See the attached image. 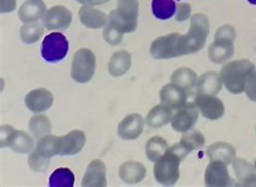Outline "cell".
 Returning a JSON list of instances; mask_svg holds the SVG:
<instances>
[{
  "label": "cell",
  "instance_id": "obj_4",
  "mask_svg": "<svg viewBox=\"0 0 256 187\" xmlns=\"http://www.w3.org/2000/svg\"><path fill=\"white\" fill-rule=\"evenodd\" d=\"M138 0H117V9L108 16V22L121 32H132L138 28Z\"/></svg>",
  "mask_w": 256,
  "mask_h": 187
},
{
  "label": "cell",
  "instance_id": "obj_10",
  "mask_svg": "<svg viewBox=\"0 0 256 187\" xmlns=\"http://www.w3.org/2000/svg\"><path fill=\"white\" fill-rule=\"evenodd\" d=\"M86 144V134L82 130H72L63 136L56 138L58 156H72L82 152Z\"/></svg>",
  "mask_w": 256,
  "mask_h": 187
},
{
  "label": "cell",
  "instance_id": "obj_42",
  "mask_svg": "<svg viewBox=\"0 0 256 187\" xmlns=\"http://www.w3.org/2000/svg\"><path fill=\"white\" fill-rule=\"evenodd\" d=\"M255 166H256V164H255Z\"/></svg>",
  "mask_w": 256,
  "mask_h": 187
},
{
  "label": "cell",
  "instance_id": "obj_1",
  "mask_svg": "<svg viewBox=\"0 0 256 187\" xmlns=\"http://www.w3.org/2000/svg\"><path fill=\"white\" fill-rule=\"evenodd\" d=\"M190 152H187L180 143L166 150L154 166V176L156 181L166 186L174 185L180 178V164Z\"/></svg>",
  "mask_w": 256,
  "mask_h": 187
},
{
  "label": "cell",
  "instance_id": "obj_27",
  "mask_svg": "<svg viewBox=\"0 0 256 187\" xmlns=\"http://www.w3.org/2000/svg\"><path fill=\"white\" fill-rule=\"evenodd\" d=\"M171 84H176L186 91H190L194 86H197L198 77L192 70L187 68H182L175 70L171 76Z\"/></svg>",
  "mask_w": 256,
  "mask_h": 187
},
{
  "label": "cell",
  "instance_id": "obj_21",
  "mask_svg": "<svg viewBox=\"0 0 256 187\" xmlns=\"http://www.w3.org/2000/svg\"><path fill=\"white\" fill-rule=\"evenodd\" d=\"M120 178L126 184H136L142 182L146 176V168L138 162H126L120 166Z\"/></svg>",
  "mask_w": 256,
  "mask_h": 187
},
{
  "label": "cell",
  "instance_id": "obj_37",
  "mask_svg": "<svg viewBox=\"0 0 256 187\" xmlns=\"http://www.w3.org/2000/svg\"><path fill=\"white\" fill-rule=\"evenodd\" d=\"M246 96L253 102H256V72L248 79V82L246 86Z\"/></svg>",
  "mask_w": 256,
  "mask_h": 187
},
{
  "label": "cell",
  "instance_id": "obj_12",
  "mask_svg": "<svg viewBox=\"0 0 256 187\" xmlns=\"http://www.w3.org/2000/svg\"><path fill=\"white\" fill-rule=\"evenodd\" d=\"M194 105L206 119L218 120L224 116V103L215 96L198 93L197 96L194 98Z\"/></svg>",
  "mask_w": 256,
  "mask_h": 187
},
{
  "label": "cell",
  "instance_id": "obj_36",
  "mask_svg": "<svg viewBox=\"0 0 256 187\" xmlns=\"http://www.w3.org/2000/svg\"><path fill=\"white\" fill-rule=\"evenodd\" d=\"M176 20L178 22H184L190 16L192 13V6L190 4H178L176 6Z\"/></svg>",
  "mask_w": 256,
  "mask_h": 187
},
{
  "label": "cell",
  "instance_id": "obj_34",
  "mask_svg": "<svg viewBox=\"0 0 256 187\" xmlns=\"http://www.w3.org/2000/svg\"><path fill=\"white\" fill-rule=\"evenodd\" d=\"M28 164L30 166V169L35 172L44 173L49 169L50 159L44 157L35 150H32L28 156Z\"/></svg>",
  "mask_w": 256,
  "mask_h": 187
},
{
  "label": "cell",
  "instance_id": "obj_7",
  "mask_svg": "<svg viewBox=\"0 0 256 187\" xmlns=\"http://www.w3.org/2000/svg\"><path fill=\"white\" fill-rule=\"evenodd\" d=\"M210 34V22L206 14L197 13L192 16L190 32L185 35L187 54L200 51Z\"/></svg>",
  "mask_w": 256,
  "mask_h": 187
},
{
  "label": "cell",
  "instance_id": "obj_26",
  "mask_svg": "<svg viewBox=\"0 0 256 187\" xmlns=\"http://www.w3.org/2000/svg\"><path fill=\"white\" fill-rule=\"evenodd\" d=\"M131 68V56L124 50L114 52L108 63V72L112 77L124 76Z\"/></svg>",
  "mask_w": 256,
  "mask_h": 187
},
{
  "label": "cell",
  "instance_id": "obj_30",
  "mask_svg": "<svg viewBox=\"0 0 256 187\" xmlns=\"http://www.w3.org/2000/svg\"><path fill=\"white\" fill-rule=\"evenodd\" d=\"M168 148H169V145L164 138L154 136L150 138V141L146 144V156L150 162H156L161 156L164 155Z\"/></svg>",
  "mask_w": 256,
  "mask_h": 187
},
{
  "label": "cell",
  "instance_id": "obj_41",
  "mask_svg": "<svg viewBox=\"0 0 256 187\" xmlns=\"http://www.w3.org/2000/svg\"><path fill=\"white\" fill-rule=\"evenodd\" d=\"M178 2H180V0H178Z\"/></svg>",
  "mask_w": 256,
  "mask_h": 187
},
{
  "label": "cell",
  "instance_id": "obj_13",
  "mask_svg": "<svg viewBox=\"0 0 256 187\" xmlns=\"http://www.w3.org/2000/svg\"><path fill=\"white\" fill-rule=\"evenodd\" d=\"M199 118V110L194 103H186L178 110L171 119L172 128L176 132L184 133L194 128Z\"/></svg>",
  "mask_w": 256,
  "mask_h": 187
},
{
  "label": "cell",
  "instance_id": "obj_40",
  "mask_svg": "<svg viewBox=\"0 0 256 187\" xmlns=\"http://www.w3.org/2000/svg\"><path fill=\"white\" fill-rule=\"evenodd\" d=\"M248 2H250L251 4H255L256 6V0H248Z\"/></svg>",
  "mask_w": 256,
  "mask_h": 187
},
{
  "label": "cell",
  "instance_id": "obj_23",
  "mask_svg": "<svg viewBox=\"0 0 256 187\" xmlns=\"http://www.w3.org/2000/svg\"><path fill=\"white\" fill-rule=\"evenodd\" d=\"M222 80L220 74L216 72H206L198 79L197 90L198 93H204V94L216 96L222 90Z\"/></svg>",
  "mask_w": 256,
  "mask_h": 187
},
{
  "label": "cell",
  "instance_id": "obj_20",
  "mask_svg": "<svg viewBox=\"0 0 256 187\" xmlns=\"http://www.w3.org/2000/svg\"><path fill=\"white\" fill-rule=\"evenodd\" d=\"M46 4L42 0H26L18 10V18L23 23H34L44 18Z\"/></svg>",
  "mask_w": 256,
  "mask_h": 187
},
{
  "label": "cell",
  "instance_id": "obj_28",
  "mask_svg": "<svg viewBox=\"0 0 256 187\" xmlns=\"http://www.w3.org/2000/svg\"><path fill=\"white\" fill-rule=\"evenodd\" d=\"M180 144L183 146V148L187 152H194L196 150H200L204 148L206 144V138L202 133L197 129H190L186 132H184L183 136L180 138Z\"/></svg>",
  "mask_w": 256,
  "mask_h": 187
},
{
  "label": "cell",
  "instance_id": "obj_8",
  "mask_svg": "<svg viewBox=\"0 0 256 187\" xmlns=\"http://www.w3.org/2000/svg\"><path fill=\"white\" fill-rule=\"evenodd\" d=\"M0 146L20 154H28L35 148L34 140L28 133L16 130L11 126H2L0 128Z\"/></svg>",
  "mask_w": 256,
  "mask_h": 187
},
{
  "label": "cell",
  "instance_id": "obj_32",
  "mask_svg": "<svg viewBox=\"0 0 256 187\" xmlns=\"http://www.w3.org/2000/svg\"><path fill=\"white\" fill-rule=\"evenodd\" d=\"M28 126L32 134L36 138H40L46 134H49L51 131L50 119L46 115L32 116L30 120Z\"/></svg>",
  "mask_w": 256,
  "mask_h": 187
},
{
  "label": "cell",
  "instance_id": "obj_35",
  "mask_svg": "<svg viewBox=\"0 0 256 187\" xmlns=\"http://www.w3.org/2000/svg\"><path fill=\"white\" fill-rule=\"evenodd\" d=\"M103 36L106 42H108L112 46H117L121 42V40H122L124 32L119 28H117L116 26L108 22L104 28Z\"/></svg>",
  "mask_w": 256,
  "mask_h": 187
},
{
  "label": "cell",
  "instance_id": "obj_33",
  "mask_svg": "<svg viewBox=\"0 0 256 187\" xmlns=\"http://www.w3.org/2000/svg\"><path fill=\"white\" fill-rule=\"evenodd\" d=\"M44 28L39 23H28L20 30V37L26 44H32L44 35Z\"/></svg>",
  "mask_w": 256,
  "mask_h": 187
},
{
  "label": "cell",
  "instance_id": "obj_5",
  "mask_svg": "<svg viewBox=\"0 0 256 187\" xmlns=\"http://www.w3.org/2000/svg\"><path fill=\"white\" fill-rule=\"evenodd\" d=\"M236 32L232 25H224L215 32L214 42L208 48V58L215 64L227 62L234 56Z\"/></svg>",
  "mask_w": 256,
  "mask_h": 187
},
{
  "label": "cell",
  "instance_id": "obj_38",
  "mask_svg": "<svg viewBox=\"0 0 256 187\" xmlns=\"http://www.w3.org/2000/svg\"><path fill=\"white\" fill-rule=\"evenodd\" d=\"M16 0H0V11L2 13H10L14 11Z\"/></svg>",
  "mask_w": 256,
  "mask_h": 187
},
{
  "label": "cell",
  "instance_id": "obj_24",
  "mask_svg": "<svg viewBox=\"0 0 256 187\" xmlns=\"http://www.w3.org/2000/svg\"><path fill=\"white\" fill-rule=\"evenodd\" d=\"M206 155L210 160H220L226 164H230L236 158V150L230 143L216 142L208 146Z\"/></svg>",
  "mask_w": 256,
  "mask_h": 187
},
{
  "label": "cell",
  "instance_id": "obj_6",
  "mask_svg": "<svg viewBox=\"0 0 256 187\" xmlns=\"http://www.w3.org/2000/svg\"><path fill=\"white\" fill-rule=\"evenodd\" d=\"M96 70V54L88 48L79 49L72 58V78L79 84L90 82Z\"/></svg>",
  "mask_w": 256,
  "mask_h": 187
},
{
  "label": "cell",
  "instance_id": "obj_39",
  "mask_svg": "<svg viewBox=\"0 0 256 187\" xmlns=\"http://www.w3.org/2000/svg\"><path fill=\"white\" fill-rule=\"evenodd\" d=\"M79 4H82L84 6H98V4H103L110 0H76Z\"/></svg>",
  "mask_w": 256,
  "mask_h": 187
},
{
  "label": "cell",
  "instance_id": "obj_3",
  "mask_svg": "<svg viewBox=\"0 0 256 187\" xmlns=\"http://www.w3.org/2000/svg\"><path fill=\"white\" fill-rule=\"evenodd\" d=\"M150 52L154 60H168L185 56L187 54L185 35L173 32L154 39Z\"/></svg>",
  "mask_w": 256,
  "mask_h": 187
},
{
  "label": "cell",
  "instance_id": "obj_15",
  "mask_svg": "<svg viewBox=\"0 0 256 187\" xmlns=\"http://www.w3.org/2000/svg\"><path fill=\"white\" fill-rule=\"evenodd\" d=\"M144 130V119L138 114H131L121 120L118 124V136L126 140L132 141L136 140Z\"/></svg>",
  "mask_w": 256,
  "mask_h": 187
},
{
  "label": "cell",
  "instance_id": "obj_9",
  "mask_svg": "<svg viewBox=\"0 0 256 187\" xmlns=\"http://www.w3.org/2000/svg\"><path fill=\"white\" fill-rule=\"evenodd\" d=\"M68 53V40L60 32H52L46 36L42 46V56L49 63H56Z\"/></svg>",
  "mask_w": 256,
  "mask_h": 187
},
{
  "label": "cell",
  "instance_id": "obj_2",
  "mask_svg": "<svg viewBox=\"0 0 256 187\" xmlns=\"http://www.w3.org/2000/svg\"><path fill=\"white\" fill-rule=\"evenodd\" d=\"M256 72L255 66L248 60H239L227 63L220 70V77L226 89L232 94L246 91V84Z\"/></svg>",
  "mask_w": 256,
  "mask_h": 187
},
{
  "label": "cell",
  "instance_id": "obj_31",
  "mask_svg": "<svg viewBox=\"0 0 256 187\" xmlns=\"http://www.w3.org/2000/svg\"><path fill=\"white\" fill-rule=\"evenodd\" d=\"M74 184H75V176L68 168L56 169L49 180L50 187H72Z\"/></svg>",
  "mask_w": 256,
  "mask_h": 187
},
{
  "label": "cell",
  "instance_id": "obj_22",
  "mask_svg": "<svg viewBox=\"0 0 256 187\" xmlns=\"http://www.w3.org/2000/svg\"><path fill=\"white\" fill-rule=\"evenodd\" d=\"M234 170L239 180L240 186H256V166L244 159L232 162Z\"/></svg>",
  "mask_w": 256,
  "mask_h": 187
},
{
  "label": "cell",
  "instance_id": "obj_29",
  "mask_svg": "<svg viewBox=\"0 0 256 187\" xmlns=\"http://www.w3.org/2000/svg\"><path fill=\"white\" fill-rule=\"evenodd\" d=\"M152 11L158 20H168L176 12V4L174 0H152Z\"/></svg>",
  "mask_w": 256,
  "mask_h": 187
},
{
  "label": "cell",
  "instance_id": "obj_17",
  "mask_svg": "<svg viewBox=\"0 0 256 187\" xmlns=\"http://www.w3.org/2000/svg\"><path fill=\"white\" fill-rule=\"evenodd\" d=\"M54 101L53 94L44 88L35 89L25 96V104L32 112H44L48 110Z\"/></svg>",
  "mask_w": 256,
  "mask_h": 187
},
{
  "label": "cell",
  "instance_id": "obj_16",
  "mask_svg": "<svg viewBox=\"0 0 256 187\" xmlns=\"http://www.w3.org/2000/svg\"><path fill=\"white\" fill-rule=\"evenodd\" d=\"M82 186L84 187H106V166L100 159H94L88 164L84 176L82 178Z\"/></svg>",
  "mask_w": 256,
  "mask_h": 187
},
{
  "label": "cell",
  "instance_id": "obj_18",
  "mask_svg": "<svg viewBox=\"0 0 256 187\" xmlns=\"http://www.w3.org/2000/svg\"><path fill=\"white\" fill-rule=\"evenodd\" d=\"M187 91L180 86L169 84L160 90L161 104L169 106L172 110H178L187 103Z\"/></svg>",
  "mask_w": 256,
  "mask_h": 187
},
{
  "label": "cell",
  "instance_id": "obj_14",
  "mask_svg": "<svg viewBox=\"0 0 256 187\" xmlns=\"http://www.w3.org/2000/svg\"><path fill=\"white\" fill-rule=\"evenodd\" d=\"M204 182L208 187H225L232 185L227 164L220 160H211L204 173Z\"/></svg>",
  "mask_w": 256,
  "mask_h": 187
},
{
  "label": "cell",
  "instance_id": "obj_11",
  "mask_svg": "<svg viewBox=\"0 0 256 187\" xmlns=\"http://www.w3.org/2000/svg\"><path fill=\"white\" fill-rule=\"evenodd\" d=\"M72 12L64 6H54L44 13L42 24L49 30H66L72 24Z\"/></svg>",
  "mask_w": 256,
  "mask_h": 187
},
{
  "label": "cell",
  "instance_id": "obj_19",
  "mask_svg": "<svg viewBox=\"0 0 256 187\" xmlns=\"http://www.w3.org/2000/svg\"><path fill=\"white\" fill-rule=\"evenodd\" d=\"M78 16L80 22L84 24V26L91 30L105 28L107 23H108V16L103 11L94 9L92 6H82L79 9Z\"/></svg>",
  "mask_w": 256,
  "mask_h": 187
},
{
  "label": "cell",
  "instance_id": "obj_25",
  "mask_svg": "<svg viewBox=\"0 0 256 187\" xmlns=\"http://www.w3.org/2000/svg\"><path fill=\"white\" fill-rule=\"evenodd\" d=\"M172 117V108L164 104H160L150 110L146 117V122L150 128L158 129L169 124Z\"/></svg>",
  "mask_w": 256,
  "mask_h": 187
}]
</instances>
